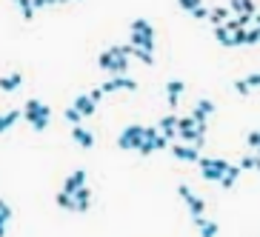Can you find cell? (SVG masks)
<instances>
[{"label":"cell","mask_w":260,"mask_h":237,"mask_svg":"<svg viewBox=\"0 0 260 237\" xmlns=\"http://www.w3.org/2000/svg\"><path fill=\"white\" fill-rule=\"evenodd\" d=\"M23 118L32 123L34 132H46L49 129V120H52V109L46 103H40L37 97H29L26 106H23Z\"/></svg>","instance_id":"cell-1"},{"label":"cell","mask_w":260,"mask_h":237,"mask_svg":"<svg viewBox=\"0 0 260 237\" xmlns=\"http://www.w3.org/2000/svg\"><path fill=\"white\" fill-rule=\"evenodd\" d=\"M131 32V46H137V49H146L155 54V26L143 20V17H137V20H131L129 26Z\"/></svg>","instance_id":"cell-2"},{"label":"cell","mask_w":260,"mask_h":237,"mask_svg":"<svg viewBox=\"0 0 260 237\" xmlns=\"http://www.w3.org/2000/svg\"><path fill=\"white\" fill-rule=\"evenodd\" d=\"M197 166H200V174H203L206 183H220L223 174H226L234 163H229V160H223V157H200Z\"/></svg>","instance_id":"cell-3"},{"label":"cell","mask_w":260,"mask_h":237,"mask_svg":"<svg viewBox=\"0 0 260 237\" xmlns=\"http://www.w3.org/2000/svg\"><path fill=\"white\" fill-rule=\"evenodd\" d=\"M143 140H146V126L131 123V126H126V129L120 132V137H117V149H123V152H140Z\"/></svg>","instance_id":"cell-4"},{"label":"cell","mask_w":260,"mask_h":237,"mask_svg":"<svg viewBox=\"0 0 260 237\" xmlns=\"http://www.w3.org/2000/svg\"><path fill=\"white\" fill-rule=\"evenodd\" d=\"M178 194L183 197V203H186V209L192 212V217H200V214L206 212V200H203L200 194H195V191H192V189L186 186V183H180V186H178Z\"/></svg>","instance_id":"cell-5"},{"label":"cell","mask_w":260,"mask_h":237,"mask_svg":"<svg viewBox=\"0 0 260 237\" xmlns=\"http://www.w3.org/2000/svg\"><path fill=\"white\" fill-rule=\"evenodd\" d=\"M172 154H175V160H183V163H197L200 160V149L192 146V143H175Z\"/></svg>","instance_id":"cell-6"},{"label":"cell","mask_w":260,"mask_h":237,"mask_svg":"<svg viewBox=\"0 0 260 237\" xmlns=\"http://www.w3.org/2000/svg\"><path fill=\"white\" fill-rule=\"evenodd\" d=\"M100 89H103V92H134V89H137V80H131L126 74H117L109 83H103Z\"/></svg>","instance_id":"cell-7"},{"label":"cell","mask_w":260,"mask_h":237,"mask_svg":"<svg viewBox=\"0 0 260 237\" xmlns=\"http://www.w3.org/2000/svg\"><path fill=\"white\" fill-rule=\"evenodd\" d=\"M163 92H166V103H169L172 109H178L180 97H183V92H186V83H183V80H169Z\"/></svg>","instance_id":"cell-8"},{"label":"cell","mask_w":260,"mask_h":237,"mask_svg":"<svg viewBox=\"0 0 260 237\" xmlns=\"http://www.w3.org/2000/svg\"><path fill=\"white\" fill-rule=\"evenodd\" d=\"M72 106H75V109L80 112L83 118H95V109H98V103L92 100L89 95H78V97L72 100Z\"/></svg>","instance_id":"cell-9"},{"label":"cell","mask_w":260,"mask_h":237,"mask_svg":"<svg viewBox=\"0 0 260 237\" xmlns=\"http://www.w3.org/2000/svg\"><path fill=\"white\" fill-rule=\"evenodd\" d=\"M72 140L83 149H95V135L89 129H83V126H72Z\"/></svg>","instance_id":"cell-10"},{"label":"cell","mask_w":260,"mask_h":237,"mask_svg":"<svg viewBox=\"0 0 260 237\" xmlns=\"http://www.w3.org/2000/svg\"><path fill=\"white\" fill-rule=\"evenodd\" d=\"M80 186H86V171H83V169H75V171H72V174L63 180V191L75 194Z\"/></svg>","instance_id":"cell-11"},{"label":"cell","mask_w":260,"mask_h":237,"mask_svg":"<svg viewBox=\"0 0 260 237\" xmlns=\"http://www.w3.org/2000/svg\"><path fill=\"white\" fill-rule=\"evenodd\" d=\"M192 220H195L200 237H217V232H220V229H217V223L209 220V217H203V214H200V217H192Z\"/></svg>","instance_id":"cell-12"},{"label":"cell","mask_w":260,"mask_h":237,"mask_svg":"<svg viewBox=\"0 0 260 237\" xmlns=\"http://www.w3.org/2000/svg\"><path fill=\"white\" fill-rule=\"evenodd\" d=\"M23 83V74L12 71V74H0V92H17Z\"/></svg>","instance_id":"cell-13"},{"label":"cell","mask_w":260,"mask_h":237,"mask_svg":"<svg viewBox=\"0 0 260 237\" xmlns=\"http://www.w3.org/2000/svg\"><path fill=\"white\" fill-rule=\"evenodd\" d=\"M72 197H75V203H78V212H89V209H92V189L89 186H80Z\"/></svg>","instance_id":"cell-14"},{"label":"cell","mask_w":260,"mask_h":237,"mask_svg":"<svg viewBox=\"0 0 260 237\" xmlns=\"http://www.w3.org/2000/svg\"><path fill=\"white\" fill-rule=\"evenodd\" d=\"M229 9H232L234 15H258V3H255V0H232Z\"/></svg>","instance_id":"cell-15"},{"label":"cell","mask_w":260,"mask_h":237,"mask_svg":"<svg viewBox=\"0 0 260 237\" xmlns=\"http://www.w3.org/2000/svg\"><path fill=\"white\" fill-rule=\"evenodd\" d=\"M157 129H160L169 140H172V137H178V115H163V120H160V126H157Z\"/></svg>","instance_id":"cell-16"},{"label":"cell","mask_w":260,"mask_h":237,"mask_svg":"<svg viewBox=\"0 0 260 237\" xmlns=\"http://www.w3.org/2000/svg\"><path fill=\"white\" fill-rule=\"evenodd\" d=\"M229 17H232V15H229L226 6H214V9L209 12V23H211V26H220V23H226Z\"/></svg>","instance_id":"cell-17"},{"label":"cell","mask_w":260,"mask_h":237,"mask_svg":"<svg viewBox=\"0 0 260 237\" xmlns=\"http://www.w3.org/2000/svg\"><path fill=\"white\" fill-rule=\"evenodd\" d=\"M214 37H217V43H220V46H226V49H232V46H234V40H232V32H229L223 23H220V26H214Z\"/></svg>","instance_id":"cell-18"},{"label":"cell","mask_w":260,"mask_h":237,"mask_svg":"<svg viewBox=\"0 0 260 237\" xmlns=\"http://www.w3.org/2000/svg\"><path fill=\"white\" fill-rule=\"evenodd\" d=\"M54 200H57V206H60V209H66V212H78V203H75V197H72L69 191H63V189L57 191V197H54Z\"/></svg>","instance_id":"cell-19"},{"label":"cell","mask_w":260,"mask_h":237,"mask_svg":"<svg viewBox=\"0 0 260 237\" xmlns=\"http://www.w3.org/2000/svg\"><path fill=\"white\" fill-rule=\"evenodd\" d=\"M20 118H23V112H6V115H0V135H3L6 129H12Z\"/></svg>","instance_id":"cell-20"},{"label":"cell","mask_w":260,"mask_h":237,"mask_svg":"<svg viewBox=\"0 0 260 237\" xmlns=\"http://www.w3.org/2000/svg\"><path fill=\"white\" fill-rule=\"evenodd\" d=\"M15 3H17V9H20V15H23V20H32V15H34L32 0H15Z\"/></svg>","instance_id":"cell-21"},{"label":"cell","mask_w":260,"mask_h":237,"mask_svg":"<svg viewBox=\"0 0 260 237\" xmlns=\"http://www.w3.org/2000/svg\"><path fill=\"white\" fill-rule=\"evenodd\" d=\"M258 157L260 154H246V157H240V163H237V166H240V169L243 171H258Z\"/></svg>","instance_id":"cell-22"},{"label":"cell","mask_w":260,"mask_h":237,"mask_svg":"<svg viewBox=\"0 0 260 237\" xmlns=\"http://www.w3.org/2000/svg\"><path fill=\"white\" fill-rule=\"evenodd\" d=\"M260 43V29L258 26H249L246 29V46H258Z\"/></svg>","instance_id":"cell-23"},{"label":"cell","mask_w":260,"mask_h":237,"mask_svg":"<svg viewBox=\"0 0 260 237\" xmlns=\"http://www.w3.org/2000/svg\"><path fill=\"white\" fill-rule=\"evenodd\" d=\"M63 118L69 120L72 126H78V123H80V120H83V115H80V112H78V109H75V106H69V109H66V112H63Z\"/></svg>","instance_id":"cell-24"},{"label":"cell","mask_w":260,"mask_h":237,"mask_svg":"<svg viewBox=\"0 0 260 237\" xmlns=\"http://www.w3.org/2000/svg\"><path fill=\"white\" fill-rule=\"evenodd\" d=\"M178 6L183 9V12H189V15H192L195 9H200V6H203V0H178Z\"/></svg>","instance_id":"cell-25"},{"label":"cell","mask_w":260,"mask_h":237,"mask_svg":"<svg viewBox=\"0 0 260 237\" xmlns=\"http://www.w3.org/2000/svg\"><path fill=\"white\" fill-rule=\"evenodd\" d=\"M195 109H197V112H203V115H211V112H214V103H211L209 97H200Z\"/></svg>","instance_id":"cell-26"},{"label":"cell","mask_w":260,"mask_h":237,"mask_svg":"<svg viewBox=\"0 0 260 237\" xmlns=\"http://www.w3.org/2000/svg\"><path fill=\"white\" fill-rule=\"evenodd\" d=\"M246 143H249L252 152H258L260 149V132H249V135H246Z\"/></svg>","instance_id":"cell-27"},{"label":"cell","mask_w":260,"mask_h":237,"mask_svg":"<svg viewBox=\"0 0 260 237\" xmlns=\"http://www.w3.org/2000/svg\"><path fill=\"white\" fill-rule=\"evenodd\" d=\"M0 217H3V220H12V206L6 203L3 197H0Z\"/></svg>","instance_id":"cell-28"},{"label":"cell","mask_w":260,"mask_h":237,"mask_svg":"<svg viewBox=\"0 0 260 237\" xmlns=\"http://www.w3.org/2000/svg\"><path fill=\"white\" fill-rule=\"evenodd\" d=\"M232 40H234V46H246V29H237V32H232Z\"/></svg>","instance_id":"cell-29"},{"label":"cell","mask_w":260,"mask_h":237,"mask_svg":"<svg viewBox=\"0 0 260 237\" xmlns=\"http://www.w3.org/2000/svg\"><path fill=\"white\" fill-rule=\"evenodd\" d=\"M234 92H237V95H243V97H246V95H252V86L246 83V80H237V83H234Z\"/></svg>","instance_id":"cell-30"},{"label":"cell","mask_w":260,"mask_h":237,"mask_svg":"<svg viewBox=\"0 0 260 237\" xmlns=\"http://www.w3.org/2000/svg\"><path fill=\"white\" fill-rule=\"evenodd\" d=\"M243 80L252 86V89H260V71H252V74H246Z\"/></svg>","instance_id":"cell-31"},{"label":"cell","mask_w":260,"mask_h":237,"mask_svg":"<svg viewBox=\"0 0 260 237\" xmlns=\"http://www.w3.org/2000/svg\"><path fill=\"white\" fill-rule=\"evenodd\" d=\"M209 12H211V9L200 6V9H195V12H192V17H197V20H209Z\"/></svg>","instance_id":"cell-32"},{"label":"cell","mask_w":260,"mask_h":237,"mask_svg":"<svg viewBox=\"0 0 260 237\" xmlns=\"http://www.w3.org/2000/svg\"><path fill=\"white\" fill-rule=\"evenodd\" d=\"M86 95H89V97H92L95 103H100V97H103L106 92H103V89H92V92H86Z\"/></svg>","instance_id":"cell-33"},{"label":"cell","mask_w":260,"mask_h":237,"mask_svg":"<svg viewBox=\"0 0 260 237\" xmlns=\"http://www.w3.org/2000/svg\"><path fill=\"white\" fill-rule=\"evenodd\" d=\"M34 3V9H46V6H54L57 0H32Z\"/></svg>","instance_id":"cell-34"},{"label":"cell","mask_w":260,"mask_h":237,"mask_svg":"<svg viewBox=\"0 0 260 237\" xmlns=\"http://www.w3.org/2000/svg\"><path fill=\"white\" fill-rule=\"evenodd\" d=\"M255 26H258V29H260V12H258V15H255Z\"/></svg>","instance_id":"cell-35"},{"label":"cell","mask_w":260,"mask_h":237,"mask_svg":"<svg viewBox=\"0 0 260 237\" xmlns=\"http://www.w3.org/2000/svg\"><path fill=\"white\" fill-rule=\"evenodd\" d=\"M3 235H6V226H0V237H3Z\"/></svg>","instance_id":"cell-36"},{"label":"cell","mask_w":260,"mask_h":237,"mask_svg":"<svg viewBox=\"0 0 260 237\" xmlns=\"http://www.w3.org/2000/svg\"><path fill=\"white\" fill-rule=\"evenodd\" d=\"M6 223H9V220H3V217H0V226H6Z\"/></svg>","instance_id":"cell-37"},{"label":"cell","mask_w":260,"mask_h":237,"mask_svg":"<svg viewBox=\"0 0 260 237\" xmlns=\"http://www.w3.org/2000/svg\"><path fill=\"white\" fill-rule=\"evenodd\" d=\"M57 3H72V0H57Z\"/></svg>","instance_id":"cell-38"},{"label":"cell","mask_w":260,"mask_h":237,"mask_svg":"<svg viewBox=\"0 0 260 237\" xmlns=\"http://www.w3.org/2000/svg\"><path fill=\"white\" fill-rule=\"evenodd\" d=\"M258 171H260V157H258Z\"/></svg>","instance_id":"cell-39"}]
</instances>
